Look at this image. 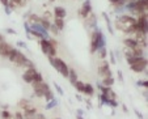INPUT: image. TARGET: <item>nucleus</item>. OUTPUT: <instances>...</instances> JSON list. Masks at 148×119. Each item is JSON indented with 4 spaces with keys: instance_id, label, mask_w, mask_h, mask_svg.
Listing matches in <instances>:
<instances>
[{
    "instance_id": "obj_1",
    "label": "nucleus",
    "mask_w": 148,
    "mask_h": 119,
    "mask_svg": "<svg viewBox=\"0 0 148 119\" xmlns=\"http://www.w3.org/2000/svg\"><path fill=\"white\" fill-rule=\"evenodd\" d=\"M8 59L12 62V63H14L17 67H26V68H36L34 67V63L30 60V59H28V56L25 55V54L23 53V51H20L18 49H12L11 54H9Z\"/></svg>"
},
{
    "instance_id": "obj_2",
    "label": "nucleus",
    "mask_w": 148,
    "mask_h": 119,
    "mask_svg": "<svg viewBox=\"0 0 148 119\" xmlns=\"http://www.w3.org/2000/svg\"><path fill=\"white\" fill-rule=\"evenodd\" d=\"M101 47H106V37L103 36L101 29L96 28L90 34V53H97V50Z\"/></svg>"
},
{
    "instance_id": "obj_3",
    "label": "nucleus",
    "mask_w": 148,
    "mask_h": 119,
    "mask_svg": "<svg viewBox=\"0 0 148 119\" xmlns=\"http://www.w3.org/2000/svg\"><path fill=\"white\" fill-rule=\"evenodd\" d=\"M47 58H49V63L51 64V67H54L63 77L67 79L68 72H70V67L67 66V63L63 59L56 58V56H47Z\"/></svg>"
},
{
    "instance_id": "obj_4",
    "label": "nucleus",
    "mask_w": 148,
    "mask_h": 119,
    "mask_svg": "<svg viewBox=\"0 0 148 119\" xmlns=\"http://www.w3.org/2000/svg\"><path fill=\"white\" fill-rule=\"evenodd\" d=\"M39 47L46 56H56V47H54L47 38L39 39Z\"/></svg>"
},
{
    "instance_id": "obj_5",
    "label": "nucleus",
    "mask_w": 148,
    "mask_h": 119,
    "mask_svg": "<svg viewBox=\"0 0 148 119\" xmlns=\"http://www.w3.org/2000/svg\"><path fill=\"white\" fill-rule=\"evenodd\" d=\"M33 90H34V96L38 98H43L45 97V94L50 90V85L45 81H42V83H33Z\"/></svg>"
},
{
    "instance_id": "obj_6",
    "label": "nucleus",
    "mask_w": 148,
    "mask_h": 119,
    "mask_svg": "<svg viewBox=\"0 0 148 119\" xmlns=\"http://www.w3.org/2000/svg\"><path fill=\"white\" fill-rule=\"evenodd\" d=\"M136 30L138 33L147 34L148 33V24H147V13H143L136 17Z\"/></svg>"
},
{
    "instance_id": "obj_7",
    "label": "nucleus",
    "mask_w": 148,
    "mask_h": 119,
    "mask_svg": "<svg viewBox=\"0 0 148 119\" xmlns=\"http://www.w3.org/2000/svg\"><path fill=\"white\" fill-rule=\"evenodd\" d=\"M97 72H98V75H100L102 79L103 77H110V76H113V72H112V69H110V64L108 63L106 60L102 62V63L98 66Z\"/></svg>"
},
{
    "instance_id": "obj_8",
    "label": "nucleus",
    "mask_w": 148,
    "mask_h": 119,
    "mask_svg": "<svg viewBox=\"0 0 148 119\" xmlns=\"http://www.w3.org/2000/svg\"><path fill=\"white\" fill-rule=\"evenodd\" d=\"M92 12H93V8H92L90 0H84L83 5H81L80 11H79V16L83 17V18H85V17H87L89 13H92Z\"/></svg>"
},
{
    "instance_id": "obj_9",
    "label": "nucleus",
    "mask_w": 148,
    "mask_h": 119,
    "mask_svg": "<svg viewBox=\"0 0 148 119\" xmlns=\"http://www.w3.org/2000/svg\"><path fill=\"white\" fill-rule=\"evenodd\" d=\"M37 72H38V71H37L36 68H26V71L24 72V75H23V80L25 81L26 84H33Z\"/></svg>"
},
{
    "instance_id": "obj_10",
    "label": "nucleus",
    "mask_w": 148,
    "mask_h": 119,
    "mask_svg": "<svg viewBox=\"0 0 148 119\" xmlns=\"http://www.w3.org/2000/svg\"><path fill=\"white\" fill-rule=\"evenodd\" d=\"M84 21H85L84 24H85V28L87 29H92L93 30V29L97 28V17H96V14L93 13V12L88 14V16L84 18Z\"/></svg>"
},
{
    "instance_id": "obj_11",
    "label": "nucleus",
    "mask_w": 148,
    "mask_h": 119,
    "mask_svg": "<svg viewBox=\"0 0 148 119\" xmlns=\"http://www.w3.org/2000/svg\"><path fill=\"white\" fill-rule=\"evenodd\" d=\"M29 26H30V29H33V30L38 31V33H41L42 36H43V38H50V34H49V30H46L43 26L41 25V24H38V22H29Z\"/></svg>"
},
{
    "instance_id": "obj_12",
    "label": "nucleus",
    "mask_w": 148,
    "mask_h": 119,
    "mask_svg": "<svg viewBox=\"0 0 148 119\" xmlns=\"http://www.w3.org/2000/svg\"><path fill=\"white\" fill-rule=\"evenodd\" d=\"M12 49H13V46H12L11 43H8V42H5V41L0 42V56L8 58L11 51H12Z\"/></svg>"
},
{
    "instance_id": "obj_13",
    "label": "nucleus",
    "mask_w": 148,
    "mask_h": 119,
    "mask_svg": "<svg viewBox=\"0 0 148 119\" xmlns=\"http://www.w3.org/2000/svg\"><path fill=\"white\" fill-rule=\"evenodd\" d=\"M147 63H148L147 60L139 62V63H136V64H131V66H130V68H131V71H132V72H135V73L145 72V71H147Z\"/></svg>"
},
{
    "instance_id": "obj_14",
    "label": "nucleus",
    "mask_w": 148,
    "mask_h": 119,
    "mask_svg": "<svg viewBox=\"0 0 148 119\" xmlns=\"http://www.w3.org/2000/svg\"><path fill=\"white\" fill-rule=\"evenodd\" d=\"M54 17H56V18H66V16H67V11H66L64 7H55L54 8V12H53Z\"/></svg>"
},
{
    "instance_id": "obj_15",
    "label": "nucleus",
    "mask_w": 148,
    "mask_h": 119,
    "mask_svg": "<svg viewBox=\"0 0 148 119\" xmlns=\"http://www.w3.org/2000/svg\"><path fill=\"white\" fill-rule=\"evenodd\" d=\"M26 4H28V0H9V4H8V7L13 11V9H16V8H18V7H25Z\"/></svg>"
},
{
    "instance_id": "obj_16",
    "label": "nucleus",
    "mask_w": 148,
    "mask_h": 119,
    "mask_svg": "<svg viewBox=\"0 0 148 119\" xmlns=\"http://www.w3.org/2000/svg\"><path fill=\"white\" fill-rule=\"evenodd\" d=\"M23 115H24V119H34V116L37 115V109L33 106V107L28 109V110H24Z\"/></svg>"
},
{
    "instance_id": "obj_17",
    "label": "nucleus",
    "mask_w": 148,
    "mask_h": 119,
    "mask_svg": "<svg viewBox=\"0 0 148 119\" xmlns=\"http://www.w3.org/2000/svg\"><path fill=\"white\" fill-rule=\"evenodd\" d=\"M123 44H125V47H130V49H135V47L139 46V44H138V42H136V39L131 38V37L123 39Z\"/></svg>"
},
{
    "instance_id": "obj_18",
    "label": "nucleus",
    "mask_w": 148,
    "mask_h": 119,
    "mask_svg": "<svg viewBox=\"0 0 148 119\" xmlns=\"http://www.w3.org/2000/svg\"><path fill=\"white\" fill-rule=\"evenodd\" d=\"M102 17H103V20H105V22H106V28H108V30H109V33L110 34H114V29H113L112 20H110L109 14H108L106 12H102Z\"/></svg>"
},
{
    "instance_id": "obj_19",
    "label": "nucleus",
    "mask_w": 148,
    "mask_h": 119,
    "mask_svg": "<svg viewBox=\"0 0 148 119\" xmlns=\"http://www.w3.org/2000/svg\"><path fill=\"white\" fill-rule=\"evenodd\" d=\"M126 60H127L129 66H131V64H136V63H139V62L147 60V58H145V56H129V58H126Z\"/></svg>"
},
{
    "instance_id": "obj_20",
    "label": "nucleus",
    "mask_w": 148,
    "mask_h": 119,
    "mask_svg": "<svg viewBox=\"0 0 148 119\" xmlns=\"http://www.w3.org/2000/svg\"><path fill=\"white\" fill-rule=\"evenodd\" d=\"M68 80H70V83H71V85H73V84L76 83V81L79 80V77H77V73H76V71L73 68H70V72H68Z\"/></svg>"
},
{
    "instance_id": "obj_21",
    "label": "nucleus",
    "mask_w": 148,
    "mask_h": 119,
    "mask_svg": "<svg viewBox=\"0 0 148 119\" xmlns=\"http://www.w3.org/2000/svg\"><path fill=\"white\" fill-rule=\"evenodd\" d=\"M18 106L23 109V110H28V109L33 107V105H32L30 101H29V100H25V98H23V100L18 101Z\"/></svg>"
},
{
    "instance_id": "obj_22",
    "label": "nucleus",
    "mask_w": 148,
    "mask_h": 119,
    "mask_svg": "<svg viewBox=\"0 0 148 119\" xmlns=\"http://www.w3.org/2000/svg\"><path fill=\"white\" fill-rule=\"evenodd\" d=\"M53 24L56 26V28L59 29V30H63L66 26V22H64V18H56V17H54V21Z\"/></svg>"
},
{
    "instance_id": "obj_23",
    "label": "nucleus",
    "mask_w": 148,
    "mask_h": 119,
    "mask_svg": "<svg viewBox=\"0 0 148 119\" xmlns=\"http://www.w3.org/2000/svg\"><path fill=\"white\" fill-rule=\"evenodd\" d=\"M84 94H87L89 97H92L93 94H95V88H93L92 84H84Z\"/></svg>"
},
{
    "instance_id": "obj_24",
    "label": "nucleus",
    "mask_w": 148,
    "mask_h": 119,
    "mask_svg": "<svg viewBox=\"0 0 148 119\" xmlns=\"http://www.w3.org/2000/svg\"><path fill=\"white\" fill-rule=\"evenodd\" d=\"M114 83H115V79L113 77V76H110V77H103L101 84H102L103 86H110V88H112V85H114Z\"/></svg>"
},
{
    "instance_id": "obj_25",
    "label": "nucleus",
    "mask_w": 148,
    "mask_h": 119,
    "mask_svg": "<svg viewBox=\"0 0 148 119\" xmlns=\"http://www.w3.org/2000/svg\"><path fill=\"white\" fill-rule=\"evenodd\" d=\"M55 106H58V100H56V98H53L51 101H49V102L46 103L45 110H51V109H54Z\"/></svg>"
},
{
    "instance_id": "obj_26",
    "label": "nucleus",
    "mask_w": 148,
    "mask_h": 119,
    "mask_svg": "<svg viewBox=\"0 0 148 119\" xmlns=\"http://www.w3.org/2000/svg\"><path fill=\"white\" fill-rule=\"evenodd\" d=\"M38 24H41V25L43 26V28H45L46 30H49V29H50V25H51V21H49V20H46L45 17H42V16H41V20H39Z\"/></svg>"
},
{
    "instance_id": "obj_27",
    "label": "nucleus",
    "mask_w": 148,
    "mask_h": 119,
    "mask_svg": "<svg viewBox=\"0 0 148 119\" xmlns=\"http://www.w3.org/2000/svg\"><path fill=\"white\" fill-rule=\"evenodd\" d=\"M97 53H98L100 59H106V56H108V49L106 47H101V49H98Z\"/></svg>"
},
{
    "instance_id": "obj_28",
    "label": "nucleus",
    "mask_w": 148,
    "mask_h": 119,
    "mask_svg": "<svg viewBox=\"0 0 148 119\" xmlns=\"http://www.w3.org/2000/svg\"><path fill=\"white\" fill-rule=\"evenodd\" d=\"M73 86L76 88V90H77V93H83L84 92V83L80 80H77L75 84H73Z\"/></svg>"
},
{
    "instance_id": "obj_29",
    "label": "nucleus",
    "mask_w": 148,
    "mask_h": 119,
    "mask_svg": "<svg viewBox=\"0 0 148 119\" xmlns=\"http://www.w3.org/2000/svg\"><path fill=\"white\" fill-rule=\"evenodd\" d=\"M98 98H100V102H101V105H105V106H108V103H109V98L105 96V94H98Z\"/></svg>"
},
{
    "instance_id": "obj_30",
    "label": "nucleus",
    "mask_w": 148,
    "mask_h": 119,
    "mask_svg": "<svg viewBox=\"0 0 148 119\" xmlns=\"http://www.w3.org/2000/svg\"><path fill=\"white\" fill-rule=\"evenodd\" d=\"M0 115H1V119H12L13 118V115H12L8 110H3Z\"/></svg>"
},
{
    "instance_id": "obj_31",
    "label": "nucleus",
    "mask_w": 148,
    "mask_h": 119,
    "mask_svg": "<svg viewBox=\"0 0 148 119\" xmlns=\"http://www.w3.org/2000/svg\"><path fill=\"white\" fill-rule=\"evenodd\" d=\"M108 56H109V59H110V64H115V63H117V59H115L114 51H108Z\"/></svg>"
},
{
    "instance_id": "obj_32",
    "label": "nucleus",
    "mask_w": 148,
    "mask_h": 119,
    "mask_svg": "<svg viewBox=\"0 0 148 119\" xmlns=\"http://www.w3.org/2000/svg\"><path fill=\"white\" fill-rule=\"evenodd\" d=\"M43 98H45V100L49 102V101H51V100H53V98H55V96H54V93H53V92H51V89H50V90H49L47 93L45 94V97H43Z\"/></svg>"
},
{
    "instance_id": "obj_33",
    "label": "nucleus",
    "mask_w": 148,
    "mask_h": 119,
    "mask_svg": "<svg viewBox=\"0 0 148 119\" xmlns=\"http://www.w3.org/2000/svg\"><path fill=\"white\" fill-rule=\"evenodd\" d=\"M49 30H50L51 33L54 34V36H58V34H59V31H60V30H59L58 28H56L55 25H54L53 22H51V25H50V29H49Z\"/></svg>"
},
{
    "instance_id": "obj_34",
    "label": "nucleus",
    "mask_w": 148,
    "mask_h": 119,
    "mask_svg": "<svg viewBox=\"0 0 148 119\" xmlns=\"http://www.w3.org/2000/svg\"><path fill=\"white\" fill-rule=\"evenodd\" d=\"M54 88L56 89V92H58V93H59V96H62V97L64 96V92H63V89L60 88V85H58V84H56V83H54Z\"/></svg>"
},
{
    "instance_id": "obj_35",
    "label": "nucleus",
    "mask_w": 148,
    "mask_h": 119,
    "mask_svg": "<svg viewBox=\"0 0 148 119\" xmlns=\"http://www.w3.org/2000/svg\"><path fill=\"white\" fill-rule=\"evenodd\" d=\"M43 81V76H42L41 72H37L36 75V79H34V83H42Z\"/></svg>"
},
{
    "instance_id": "obj_36",
    "label": "nucleus",
    "mask_w": 148,
    "mask_h": 119,
    "mask_svg": "<svg viewBox=\"0 0 148 119\" xmlns=\"http://www.w3.org/2000/svg\"><path fill=\"white\" fill-rule=\"evenodd\" d=\"M108 106H110V107H113V109L118 107V102H117V100H109V103H108Z\"/></svg>"
},
{
    "instance_id": "obj_37",
    "label": "nucleus",
    "mask_w": 148,
    "mask_h": 119,
    "mask_svg": "<svg viewBox=\"0 0 148 119\" xmlns=\"http://www.w3.org/2000/svg\"><path fill=\"white\" fill-rule=\"evenodd\" d=\"M42 17H45L46 20H49V21H51V17H53V13H50V11H46L45 13H43V16Z\"/></svg>"
},
{
    "instance_id": "obj_38",
    "label": "nucleus",
    "mask_w": 148,
    "mask_h": 119,
    "mask_svg": "<svg viewBox=\"0 0 148 119\" xmlns=\"http://www.w3.org/2000/svg\"><path fill=\"white\" fill-rule=\"evenodd\" d=\"M17 46L21 47V49H26V50H28V46H26V43H25V42H23V41H18V42H17Z\"/></svg>"
},
{
    "instance_id": "obj_39",
    "label": "nucleus",
    "mask_w": 148,
    "mask_h": 119,
    "mask_svg": "<svg viewBox=\"0 0 148 119\" xmlns=\"http://www.w3.org/2000/svg\"><path fill=\"white\" fill-rule=\"evenodd\" d=\"M134 113H135V115H136L139 119H144V116H143V114L140 113V111L138 110V109H135V110H134Z\"/></svg>"
},
{
    "instance_id": "obj_40",
    "label": "nucleus",
    "mask_w": 148,
    "mask_h": 119,
    "mask_svg": "<svg viewBox=\"0 0 148 119\" xmlns=\"http://www.w3.org/2000/svg\"><path fill=\"white\" fill-rule=\"evenodd\" d=\"M13 119H24L23 113H20V111H18V113H16V114L13 115Z\"/></svg>"
},
{
    "instance_id": "obj_41",
    "label": "nucleus",
    "mask_w": 148,
    "mask_h": 119,
    "mask_svg": "<svg viewBox=\"0 0 148 119\" xmlns=\"http://www.w3.org/2000/svg\"><path fill=\"white\" fill-rule=\"evenodd\" d=\"M34 119H46V115H43V114H41V113H37Z\"/></svg>"
},
{
    "instance_id": "obj_42",
    "label": "nucleus",
    "mask_w": 148,
    "mask_h": 119,
    "mask_svg": "<svg viewBox=\"0 0 148 119\" xmlns=\"http://www.w3.org/2000/svg\"><path fill=\"white\" fill-rule=\"evenodd\" d=\"M5 33H8V34H17V31L14 30V29H11V28H7L5 29Z\"/></svg>"
},
{
    "instance_id": "obj_43",
    "label": "nucleus",
    "mask_w": 148,
    "mask_h": 119,
    "mask_svg": "<svg viewBox=\"0 0 148 119\" xmlns=\"http://www.w3.org/2000/svg\"><path fill=\"white\" fill-rule=\"evenodd\" d=\"M49 41H50V43L53 44L54 47H56V46H58V41H56V39H54V38H49Z\"/></svg>"
},
{
    "instance_id": "obj_44",
    "label": "nucleus",
    "mask_w": 148,
    "mask_h": 119,
    "mask_svg": "<svg viewBox=\"0 0 148 119\" xmlns=\"http://www.w3.org/2000/svg\"><path fill=\"white\" fill-rule=\"evenodd\" d=\"M117 75H118V80H119L121 83H123V75H122V71H118Z\"/></svg>"
},
{
    "instance_id": "obj_45",
    "label": "nucleus",
    "mask_w": 148,
    "mask_h": 119,
    "mask_svg": "<svg viewBox=\"0 0 148 119\" xmlns=\"http://www.w3.org/2000/svg\"><path fill=\"white\" fill-rule=\"evenodd\" d=\"M0 4H1V5H4V7H8L9 0H0Z\"/></svg>"
},
{
    "instance_id": "obj_46",
    "label": "nucleus",
    "mask_w": 148,
    "mask_h": 119,
    "mask_svg": "<svg viewBox=\"0 0 148 119\" xmlns=\"http://www.w3.org/2000/svg\"><path fill=\"white\" fill-rule=\"evenodd\" d=\"M4 11H5V14H8V16L12 13V9L9 7H4Z\"/></svg>"
},
{
    "instance_id": "obj_47",
    "label": "nucleus",
    "mask_w": 148,
    "mask_h": 119,
    "mask_svg": "<svg viewBox=\"0 0 148 119\" xmlns=\"http://www.w3.org/2000/svg\"><path fill=\"white\" fill-rule=\"evenodd\" d=\"M142 86H143V88H148V80H144V81H143V83H142Z\"/></svg>"
},
{
    "instance_id": "obj_48",
    "label": "nucleus",
    "mask_w": 148,
    "mask_h": 119,
    "mask_svg": "<svg viewBox=\"0 0 148 119\" xmlns=\"http://www.w3.org/2000/svg\"><path fill=\"white\" fill-rule=\"evenodd\" d=\"M76 114H77V115H84V110H81V109H79V110L76 111Z\"/></svg>"
},
{
    "instance_id": "obj_49",
    "label": "nucleus",
    "mask_w": 148,
    "mask_h": 119,
    "mask_svg": "<svg viewBox=\"0 0 148 119\" xmlns=\"http://www.w3.org/2000/svg\"><path fill=\"white\" fill-rule=\"evenodd\" d=\"M76 100H77V101H80V102H81V101H83V98H81V96H80V94H76Z\"/></svg>"
},
{
    "instance_id": "obj_50",
    "label": "nucleus",
    "mask_w": 148,
    "mask_h": 119,
    "mask_svg": "<svg viewBox=\"0 0 148 119\" xmlns=\"http://www.w3.org/2000/svg\"><path fill=\"white\" fill-rule=\"evenodd\" d=\"M122 109H123V111H125V113H126V114L129 113V109L126 107V105H123V107H122Z\"/></svg>"
},
{
    "instance_id": "obj_51",
    "label": "nucleus",
    "mask_w": 148,
    "mask_h": 119,
    "mask_svg": "<svg viewBox=\"0 0 148 119\" xmlns=\"http://www.w3.org/2000/svg\"><path fill=\"white\" fill-rule=\"evenodd\" d=\"M142 83H143V81H142V80L136 81V86H142Z\"/></svg>"
},
{
    "instance_id": "obj_52",
    "label": "nucleus",
    "mask_w": 148,
    "mask_h": 119,
    "mask_svg": "<svg viewBox=\"0 0 148 119\" xmlns=\"http://www.w3.org/2000/svg\"><path fill=\"white\" fill-rule=\"evenodd\" d=\"M3 41H5V39H4V36H1V34H0V42H3Z\"/></svg>"
},
{
    "instance_id": "obj_53",
    "label": "nucleus",
    "mask_w": 148,
    "mask_h": 119,
    "mask_svg": "<svg viewBox=\"0 0 148 119\" xmlns=\"http://www.w3.org/2000/svg\"><path fill=\"white\" fill-rule=\"evenodd\" d=\"M76 119H84V118H83V115H77L76 114Z\"/></svg>"
},
{
    "instance_id": "obj_54",
    "label": "nucleus",
    "mask_w": 148,
    "mask_h": 119,
    "mask_svg": "<svg viewBox=\"0 0 148 119\" xmlns=\"http://www.w3.org/2000/svg\"><path fill=\"white\" fill-rule=\"evenodd\" d=\"M49 1H50V3H54V1H55V0H49Z\"/></svg>"
},
{
    "instance_id": "obj_55",
    "label": "nucleus",
    "mask_w": 148,
    "mask_h": 119,
    "mask_svg": "<svg viewBox=\"0 0 148 119\" xmlns=\"http://www.w3.org/2000/svg\"><path fill=\"white\" fill-rule=\"evenodd\" d=\"M54 119H60V118H54Z\"/></svg>"
}]
</instances>
